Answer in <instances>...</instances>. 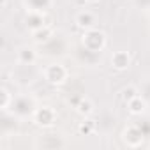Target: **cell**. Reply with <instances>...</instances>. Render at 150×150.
I'll use <instances>...</instances> for the list:
<instances>
[{"label": "cell", "mask_w": 150, "mask_h": 150, "mask_svg": "<svg viewBox=\"0 0 150 150\" xmlns=\"http://www.w3.org/2000/svg\"><path fill=\"white\" fill-rule=\"evenodd\" d=\"M106 44V37H104V34L103 32H99V30H88L85 35H83V46L87 48V50H90V51H99V50H103V46Z\"/></svg>", "instance_id": "6da1fadb"}, {"label": "cell", "mask_w": 150, "mask_h": 150, "mask_svg": "<svg viewBox=\"0 0 150 150\" xmlns=\"http://www.w3.org/2000/svg\"><path fill=\"white\" fill-rule=\"evenodd\" d=\"M44 76H46V80L50 83H62L67 78V71H65V67H62L58 64H53V65H48L46 67Z\"/></svg>", "instance_id": "7a4b0ae2"}, {"label": "cell", "mask_w": 150, "mask_h": 150, "mask_svg": "<svg viewBox=\"0 0 150 150\" xmlns=\"http://www.w3.org/2000/svg\"><path fill=\"white\" fill-rule=\"evenodd\" d=\"M129 64H131V57H129L127 51H115V53H113V57H111V65H113L115 69L124 71V69L129 67Z\"/></svg>", "instance_id": "3957f363"}, {"label": "cell", "mask_w": 150, "mask_h": 150, "mask_svg": "<svg viewBox=\"0 0 150 150\" xmlns=\"http://www.w3.org/2000/svg\"><path fill=\"white\" fill-rule=\"evenodd\" d=\"M76 23H78V27L90 30V28L96 25V16H94L90 11H81V13L76 16Z\"/></svg>", "instance_id": "277c9868"}, {"label": "cell", "mask_w": 150, "mask_h": 150, "mask_svg": "<svg viewBox=\"0 0 150 150\" xmlns=\"http://www.w3.org/2000/svg\"><path fill=\"white\" fill-rule=\"evenodd\" d=\"M35 120H37V124H41V125H50V124L55 120V113H53V110H50V108L37 110V111H35Z\"/></svg>", "instance_id": "5b68a950"}, {"label": "cell", "mask_w": 150, "mask_h": 150, "mask_svg": "<svg viewBox=\"0 0 150 150\" xmlns=\"http://www.w3.org/2000/svg\"><path fill=\"white\" fill-rule=\"evenodd\" d=\"M127 106H129V111L131 113H141L143 108H145V103H143V99L139 96H134L132 99L127 101Z\"/></svg>", "instance_id": "8992f818"}, {"label": "cell", "mask_w": 150, "mask_h": 150, "mask_svg": "<svg viewBox=\"0 0 150 150\" xmlns=\"http://www.w3.org/2000/svg\"><path fill=\"white\" fill-rule=\"evenodd\" d=\"M18 58H20V62H23V64H32V62L35 60V51L30 50V48H23V50L20 51Z\"/></svg>", "instance_id": "52a82bcc"}, {"label": "cell", "mask_w": 150, "mask_h": 150, "mask_svg": "<svg viewBox=\"0 0 150 150\" xmlns=\"http://www.w3.org/2000/svg\"><path fill=\"white\" fill-rule=\"evenodd\" d=\"M50 34H51V30H50V28H44V30H42V27H41V28H37V30H34V37H35V41H37V42L46 41Z\"/></svg>", "instance_id": "ba28073f"}, {"label": "cell", "mask_w": 150, "mask_h": 150, "mask_svg": "<svg viewBox=\"0 0 150 150\" xmlns=\"http://www.w3.org/2000/svg\"><path fill=\"white\" fill-rule=\"evenodd\" d=\"M78 111H80V113L88 115V113L92 111V103H90V101H81V103H80V106H78Z\"/></svg>", "instance_id": "9c48e42d"}, {"label": "cell", "mask_w": 150, "mask_h": 150, "mask_svg": "<svg viewBox=\"0 0 150 150\" xmlns=\"http://www.w3.org/2000/svg\"><path fill=\"white\" fill-rule=\"evenodd\" d=\"M2 96H4V103H2V108L6 110V106H7V101H9V92H7L6 88H2Z\"/></svg>", "instance_id": "30bf717a"}, {"label": "cell", "mask_w": 150, "mask_h": 150, "mask_svg": "<svg viewBox=\"0 0 150 150\" xmlns=\"http://www.w3.org/2000/svg\"><path fill=\"white\" fill-rule=\"evenodd\" d=\"M6 4H7V0H2V7H6Z\"/></svg>", "instance_id": "8fae6325"}]
</instances>
